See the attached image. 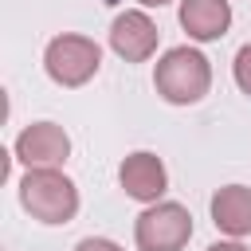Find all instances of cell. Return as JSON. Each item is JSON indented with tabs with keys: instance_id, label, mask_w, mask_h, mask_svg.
<instances>
[{
	"instance_id": "1",
	"label": "cell",
	"mask_w": 251,
	"mask_h": 251,
	"mask_svg": "<svg viewBox=\"0 0 251 251\" xmlns=\"http://www.w3.org/2000/svg\"><path fill=\"white\" fill-rule=\"evenodd\" d=\"M153 86L169 106H196L212 90V63L196 47H169L153 67Z\"/></svg>"
},
{
	"instance_id": "2",
	"label": "cell",
	"mask_w": 251,
	"mask_h": 251,
	"mask_svg": "<svg viewBox=\"0 0 251 251\" xmlns=\"http://www.w3.org/2000/svg\"><path fill=\"white\" fill-rule=\"evenodd\" d=\"M20 204L39 224H71L78 216V184L63 169H27L20 176Z\"/></svg>"
},
{
	"instance_id": "3",
	"label": "cell",
	"mask_w": 251,
	"mask_h": 251,
	"mask_svg": "<svg viewBox=\"0 0 251 251\" xmlns=\"http://www.w3.org/2000/svg\"><path fill=\"white\" fill-rule=\"evenodd\" d=\"M102 67V47L90 39V35H75V31H63L55 35L47 47H43V71L55 86H86Z\"/></svg>"
},
{
	"instance_id": "4",
	"label": "cell",
	"mask_w": 251,
	"mask_h": 251,
	"mask_svg": "<svg viewBox=\"0 0 251 251\" xmlns=\"http://www.w3.org/2000/svg\"><path fill=\"white\" fill-rule=\"evenodd\" d=\"M192 239V212L176 200H157L133 220L137 251H184Z\"/></svg>"
},
{
	"instance_id": "5",
	"label": "cell",
	"mask_w": 251,
	"mask_h": 251,
	"mask_svg": "<svg viewBox=\"0 0 251 251\" xmlns=\"http://www.w3.org/2000/svg\"><path fill=\"white\" fill-rule=\"evenodd\" d=\"M12 153H16V161H20L24 169H59V165L71 157V137H67V129L55 126V122H31V126L16 137Z\"/></svg>"
},
{
	"instance_id": "6",
	"label": "cell",
	"mask_w": 251,
	"mask_h": 251,
	"mask_svg": "<svg viewBox=\"0 0 251 251\" xmlns=\"http://www.w3.org/2000/svg\"><path fill=\"white\" fill-rule=\"evenodd\" d=\"M157 43H161V31H157V24L149 20V12L126 8V12L114 16V24H110V47H114L118 59H126V63H145V59L157 55Z\"/></svg>"
},
{
	"instance_id": "7",
	"label": "cell",
	"mask_w": 251,
	"mask_h": 251,
	"mask_svg": "<svg viewBox=\"0 0 251 251\" xmlns=\"http://www.w3.org/2000/svg\"><path fill=\"white\" fill-rule=\"evenodd\" d=\"M118 184H122V192L129 200H137V204L149 208V204H157L169 192V169H165V161L157 153L137 149V153H129L118 165Z\"/></svg>"
},
{
	"instance_id": "8",
	"label": "cell",
	"mask_w": 251,
	"mask_h": 251,
	"mask_svg": "<svg viewBox=\"0 0 251 251\" xmlns=\"http://www.w3.org/2000/svg\"><path fill=\"white\" fill-rule=\"evenodd\" d=\"M176 20L188 31V39L212 43V39L227 35V27H231V4L227 0H180Z\"/></svg>"
},
{
	"instance_id": "9",
	"label": "cell",
	"mask_w": 251,
	"mask_h": 251,
	"mask_svg": "<svg viewBox=\"0 0 251 251\" xmlns=\"http://www.w3.org/2000/svg\"><path fill=\"white\" fill-rule=\"evenodd\" d=\"M212 224L227 239L251 235V188L247 184H224L212 192Z\"/></svg>"
},
{
	"instance_id": "10",
	"label": "cell",
	"mask_w": 251,
	"mask_h": 251,
	"mask_svg": "<svg viewBox=\"0 0 251 251\" xmlns=\"http://www.w3.org/2000/svg\"><path fill=\"white\" fill-rule=\"evenodd\" d=\"M231 75H235V86L251 98V43H243L235 51V63H231Z\"/></svg>"
},
{
	"instance_id": "11",
	"label": "cell",
	"mask_w": 251,
	"mask_h": 251,
	"mask_svg": "<svg viewBox=\"0 0 251 251\" xmlns=\"http://www.w3.org/2000/svg\"><path fill=\"white\" fill-rule=\"evenodd\" d=\"M75 251H126V247L114 243V239H106V235H86V239L75 243Z\"/></svg>"
},
{
	"instance_id": "12",
	"label": "cell",
	"mask_w": 251,
	"mask_h": 251,
	"mask_svg": "<svg viewBox=\"0 0 251 251\" xmlns=\"http://www.w3.org/2000/svg\"><path fill=\"white\" fill-rule=\"evenodd\" d=\"M208 251H247V247H243L239 239H220V243H212Z\"/></svg>"
},
{
	"instance_id": "13",
	"label": "cell",
	"mask_w": 251,
	"mask_h": 251,
	"mask_svg": "<svg viewBox=\"0 0 251 251\" xmlns=\"http://www.w3.org/2000/svg\"><path fill=\"white\" fill-rule=\"evenodd\" d=\"M141 8H165V4H173V0H137Z\"/></svg>"
}]
</instances>
